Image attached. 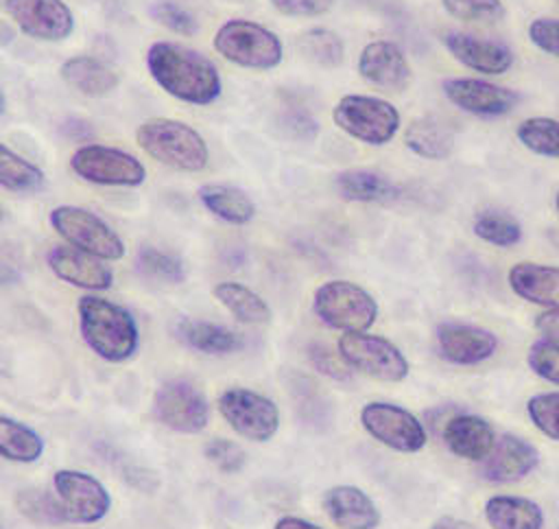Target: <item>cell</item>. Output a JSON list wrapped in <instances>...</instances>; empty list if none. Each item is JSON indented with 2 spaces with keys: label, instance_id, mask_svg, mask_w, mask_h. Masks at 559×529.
Segmentation results:
<instances>
[{
  "label": "cell",
  "instance_id": "cell-1",
  "mask_svg": "<svg viewBox=\"0 0 559 529\" xmlns=\"http://www.w3.org/2000/svg\"><path fill=\"white\" fill-rule=\"evenodd\" d=\"M146 70L166 94L188 105H210L223 92L218 68L201 52L175 42L151 44Z\"/></svg>",
  "mask_w": 559,
  "mask_h": 529
},
{
  "label": "cell",
  "instance_id": "cell-2",
  "mask_svg": "<svg viewBox=\"0 0 559 529\" xmlns=\"http://www.w3.org/2000/svg\"><path fill=\"white\" fill-rule=\"evenodd\" d=\"M79 330L85 345L107 363L129 361L140 343V332L133 315L100 295H83L76 304Z\"/></svg>",
  "mask_w": 559,
  "mask_h": 529
},
{
  "label": "cell",
  "instance_id": "cell-3",
  "mask_svg": "<svg viewBox=\"0 0 559 529\" xmlns=\"http://www.w3.org/2000/svg\"><path fill=\"white\" fill-rule=\"evenodd\" d=\"M135 142L148 157L175 171L199 173L210 162V149L203 136L181 120H144L135 129Z\"/></svg>",
  "mask_w": 559,
  "mask_h": 529
},
{
  "label": "cell",
  "instance_id": "cell-4",
  "mask_svg": "<svg viewBox=\"0 0 559 529\" xmlns=\"http://www.w3.org/2000/svg\"><path fill=\"white\" fill-rule=\"evenodd\" d=\"M216 52L249 70H271L282 63V39L266 26L251 20H227L212 39Z\"/></svg>",
  "mask_w": 559,
  "mask_h": 529
},
{
  "label": "cell",
  "instance_id": "cell-5",
  "mask_svg": "<svg viewBox=\"0 0 559 529\" xmlns=\"http://www.w3.org/2000/svg\"><path fill=\"white\" fill-rule=\"evenodd\" d=\"M334 125L365 144H386L400 131L402 118L393 103L369 94H345L332 107Z\"/></svg>",
  "mask_w": 559,
  "mask_h": 529
},
{
  "label": "cell",
  "instance_id": "cell-6",
  "mask_svg": "<svg viewBox=\"0 0 559 529\" xmlns=\"http://www.w3.org/2000/svg\"><path fill=\"white\" fill-rule=\"evenodd\" d=\"M312 308L323 324L343 332H367L378 317L373 295L349 280L323 282L314 291Z\"/></svg>",
  "mask_w": 559,
  "mask_h": 529
},
{
  "label": "cell",
  "instance_id": "cell-7",
  "mask_svg": "<svg viewBox=\"0 0 559 529\" xmlns=\"http://www.w3.org/2000/svg\"><path fill=\"white\" fill-rule=\"evenodd\" d=\"M50 227L66 245L92 254L100 260H120L127 251L120 234L98 214L79 205H57L48 214Z\"/></svg>",
  "mask_w": 559,
  "mask_h": 529
},
{
  "label": "cell",
  "instance_id": "cell-8",
  "mask_svg": "<svg viewBox=\"0 0 559 529\" xmlns=\"http://www.w3.org/2000/svg\"><path fill=\"white\" fill-rule=\"evenodd\" d=\"M338 356L352 369L386 383L408 376V361L402 350L384 337L369 332H343L338 339Z\"/></svg>",
  "mask_w": 559,
  "mask_h": 529
},
{
  "label": "cell",
  "instance_id": "cell-9",
  "mask_svg": "<svg viewBox=\"0 0 559 529\" xmlns=\"http://www.w3.org/2000/svg\"><path fill=\"white\" fill-rule=\"evenodd\" d=\"M70 168L76 177L96 186L133 188L146 179V168L135 155L107 144L79 146L70 157Z\"/></svg>",
  "mask_w": 559,
  "mask_h": 529
},
{
  "label": "cell",
  "instance_id": "cell-10",
  "mask_svg": "<svg viewBox=\"0 0 559 529\" xmlns=\"http://www.w3.org/2000/svg\"><path fill=\"white\" fill-rule=\"evenodd\" d=\"M153 415L175 433L194 435L210 422V402L194 383L170 378L162 383L153 396Z\"/></svg>",
  "mask_w": 559,
  "mask_h": 529
},
{
  "label": "cell",
  "instance_id": "cell-11",
  "mask_svg": "<svg viewBox=\"0 0 559 529\" xmlns=\"http://www.w3.org/2000/svg\"><path fill=\"white\" fill-rule=\"evenodd\" d=\"M223 420L249 442H269L280 428L277 404L247 387H229L218 396Z\"/></svg>",
  "mask_w": 559,
  "mask_h": 529
},
{
  "label": "cell",
  "instance_id": "cell-12",
  "mask_svg": "<svg viewBox=\"0 0 559 529\" xmlns=\"http://www.w3.org/2000/svg\"><path fill=\"white\" fill-rule=\"evenodd\" d=\"M52 490L70 522L94 525L111 509V496L94 474L70 468L57 470L52 474Z\"/></svg>",
  "mask_w": 559,
  "mask_h": 529
},
{
  "label": "cell",
  "instance_id": "cell-13",
  "mask_svg": "<svg viewBox=\"0 0 559 529\" xmlns=\"http://www.w3.org/2000/svg\"><path fill=\"white\" fill-rule=\"evenodd\" d=\"M360 424L376 442L397 452H417L426 446L424 424L404 407L367 402L360 409Z\"/></svg>",
  "mask_w": 559,
  "mask_h": 529
},
{
  "label": "cell",
  "instance_id": "cell-14",
  "mask_svg": "<svg viewBox=\"0 0 559 529\" xmlns=\"http://www.w3.org/2000/svg\"><path fill=\"white\" fill-rule=\"evenodd\" d=\"M15 26L35 39L61 42L74 31V15L63 0H4Z\"/></svg>",
  "mask_w": 559,
  "mask_h": 529
},
{
  "label": "cell",
  "instance_id": "cell-15",
  "mask_svg": "<svg viewBox=\"0 0 559 529\" xmlns=\"http://www.w3.org/2000/svg\"><path fill=\"white\" fill-rule=\"evenodd\" d=\"M441 90L454 107L483 118L504 116L520 101L513 90L474 77H450L443 81Z\"/></svg>",
  "mask_w": 559,
  "mask_h": 529
},
{
  "label": "cell",
  "instance_id": "cell-16",
  "mask_svg": "<svg viewBox=\"0 0 559 529\" xmlns=\"http://www.w3.org/2000/svg\"><path fill=\"white\" fill-rule=\"evenodd\" d=\"M360 77L386 92H400L411 79V66L404 50L389 39L369 42L358 57Z\"/></svg>",
  "mask_w": 559,
  "mask_h": 529
},
{
  "label": "cell",
  "instance_id": "cell-17",
  "mask_svg": "<svg viewBox=\"0 0 559 529\" xmlns=\"http://www.w3.org/2000/svg\"><path fill=\"white\" fill-rule=\"evenodd\" d=\"M46 262L59 280L83 291H107L114 284V273L105 260L70 245L52 247Z\"/></svg>",
  "mask_w": 559,
  "mask_h": 529
},
{
  "label": "cell",
  "instance_id": "cell-18",
  "mask_svg": "<svg viewBox=\"0 0 559 529\" xmlns=\"http://www.w3.org/2000/svg\"><path fill=\"white\" fill-rule=\"evenodd\" d=\"M443 44L459 63L480 74H502L515 61V55L507 44L461 31L445 33Z\"/></svg>",
  "mask_w": 559,
  "mask_h": 529
},
{
  "label": "cell",
  "instance_id": "cell-19",
  "mask_svg": "<svg viewBox=\"0 0 559 529\" xmlns=\"http://www.w3.org/2000/svg\"><path fill=\"white\" fill-rule=\"evenodd\" d=\"M437 343L445 361L454 365H476L498 350V337L480 326L445 321L437 328Z\"/></svg>",
  "mask_w": 559,
  "mask_h": 529
},
{
  "label": "cell",
  "instance_id": "cell-20",
  "mask_svg": "<svg viewBox=\"0 0 559 529\" xmlns=\"http://www.w3.org/2000/svg\"><path fill=\"white\" fill-rule=\"evenodd\" d=\"M539 461V452L524 437L507 433L496 439L491 452L483 459L480 474L493 483H511L520 481Z\"/></svg>",
  "mask_w": 559,
  "mask_h": 529
},
{
  "label": "cell",
  "instance_id": "cell-21",
  "mask_svg": "<svg viewBox=\"0 0 559 529\" xmlns=\"http://www.w3.org/2000/svg\"><path fill=\"white\" fill-rule=\"evenodd\" d=\"M321 503L338 529H376L380 525L378 505L356 485H334L325 490Z\"/></svg>",
  "mask_w": 559,
  "mask_h": 529
},
{
  "label": "cell",
  "instance_id": "cell-22",
  "mask_svg": "<svg viewBox=\"0 0 559 529\" xmlns=\"http://www.w3.org/2000/svg\"><path fill=\"white\" fill-rule=\"evenodd\" d=\"M443 442L454 455L469 461H483L496 444V433L485 418L459 413L445 422Z\"/></svg>",
  "mask_w": 559,
  "mask_h": 529
},
{
  "label": "cell",
  "instance_id": "cell-23",
  "mask_svg": "<svg viewBox=\"0 0 559 529\" xmlns=\"http://www.w3.org/2000/svg\"><path fill=\"white\" fill-rule=\"evenodd\" d=\"M507 278L518 297L544 308H559V267L518 262L509 269Z\"/></svg>",
  "mask_w": 559,
  "mask_h": 529
},
{
  "label": "cell",
  "instance_id": "cell-24",
  "mask_svg": "<svg viewBox=\"0 0 559 529\" xmlns=\"http://www.w3.org/2000/svg\"><path fill=\"white\" fill-rule=\"evenodd\" d=\"M177 339L203 354H231L242 348V337L227 326L205 319H181L175 326Z\"/></svg>",
  "mask_w": 559,
  "mask_h": 529
},
{
  "label": "cell",
  "instance_id": "cell-25",
  "mask_svg": "<svg viewBox=\"0 0 559 529\" xmlns=\"http://www.w3.org/2000/svg\"><path fill=\"white\" fill-rule=\"evenodd\" d=\"M61 79L85 96H105L118 85V74L92 55H76L63 61Z\"/></svg>",
  "mask_w": 559,
  "mask_h": 529
},
{
  "label": "cell",
  "instance_id": "cell-26",
  "mask_svg": "<svg viewBox=\"0 0 559 529\" xmlns=\"http://www.w3.org/2000/svg\"><path fill=\"white\" fill-rule=\"evenodd\" d=\"M485 518L491 529H542L544 512L524 496L496 494L485 503Z\"/></svg>",
  "mask_w": 559,
  "mask_h": 529
},
{
  "label": "cell",
  "instance_id": "cell-27",
  "mask_svg": "<svg viewBox=\"0 0 559 529\" xmlns=\"http://www.w3.org/2000/svg\"><path fill=\"white\" fill-rule=\"evenodd\" d=\"M199 201L210 214L229 225H245L255 216L251 197L236 186L205 184L199 188Z\"/></svg>",
  "mask_w": 559,
  "mask_h": 529
},
{
  "label": "cell",
  "instance_id": "cell-28",
  "mask_svg": "<svg viewBox=\"0 0 559 529\" xmlns=\"http://www.w3.org/2000/svg\"><path fill=\"white\" fill-rule=\"evenodd\" d=\"M404 144L424 160H445L454 151V133L437 118H415L404 133Z\"/></svg>",
  "mask_w": 559,
  "mask_h": 529
},
{
  "label": "cell",
  "instance_id": "cell-29",
  "mask_svg": "<svg viewBox=\"0 0 559 529\" xmlns=\"http://www.w3.org/2000/svg\"><path fill=\"white\" fill-rule=\"evenodd\" d=\"M336 190L347 201L386 203L397 197V188L380 173L365 168H349L336 175Z\"/></svg>",
  "mask_w": 559,
  "mask_h": 529
},
{
  "label": "cell",
  "instance_id": "cell-30",
  "mask_svg": "<svg viewBox=\"0 0 559 529\" xmlns=\"http://www.w3.org/2000/svg\"><path fill=\"white\" fill-rule=\"evenodd\" d=\"M44 455L41 435L24 422L0 415V457L13 463H35Z\"/></svg>",
  "mask_w": 559,
  "mask_h": 529
},
{
  "label": "cell",
  "instance_id": "cell-31",
  "mask_svg": "<svg viewBox=\"0 0 559 529\" xmlns=\"http://www.w3.org/2000/svg\"><path fill=\"white\" fill-rule=\"evenodd\" d=\"M214 297L240 321V324H266L271 321V308L253 289L240 282H218L212 289Z\"/></svg>",
  "mask_w": 559,
  "mask_h": 529
},
{
  "label": "cell",
  "instance_id": "cell-32",
  "mask_svg": "<svg viewBox=\"0 0 559 529\" xmlns=\"http://www.w3.org/2000/svg\"><path fill=\"white\" fill-rule=\"evenodd\" d=\"M0 186L11 192H31L44 186V173L33 162L0 142Z\"/></svg>",
  "mask_w": 559,
  "mask_h": 529
},
{
  "label": "cell",
  "instance_id": "cell-33",
  "mask_svg": "<svg viewBox=\"0 0 559 529\" xmlns=\"http://www.w3.org/2000/svg\"><path fill=\"white\" fill-rule=\"evenodd\" d=\"M518 140L535 155L559 160V120L548 116H533L518 125Z\"/></svg>",
  "mask_w": 559,
  "mask_h": 529
},
{
  "label": "cell",
  "instance_id": "cell-34",
  "mask_svg": "<svg viewBox=\"0 0 559 529\" xmlns=\"http://www.w3.org/2000/svg\"><path fill=\"white\" fill-rule=\"evenodd\" d=\"M17 512L37 525H61L66 522L63 507L59 498L44 487H24L15 494Z\"/></svg>",
  "mask_w": 559,
  "mask_h": 529
},
{
  "label": "cell",
  "instance_id": "cell-35",
  "mask_svg": "<svg viewBox=\"0 0 559 529\" xmlns=\"http://www.w3.org/2000/svg\"><path fill=\"white\" fill-rule=\"evenodd\" d=\"M135 267L140 269V273L159 282L177 284L186 278V267L181 258L157 247H142L135 256Z\"/></svg>",
  "mask_w": 559,
  "mask_h": 529
},
{
  "label": "cell",
  "instance_id": "cell-36",
  "mask_svg": "<svg viewBox=\"0 0 559 529\" xmlns=\"http://www.w3.org/2000/svg\"><path fill=\"white\" fill-rule=\"evenodd\" d=\"M474 234L496 247H511L522 240L520 223L502 212H480L474 221Z\"/></svg>",
  "mask_w": 559,
  "mask_h": 529
},
{
  "label": "cell",
  "instance_id": "cell-37",
  "mask_svg": "<svg viewBox=\"0 0 559 529\" xmlns=\"http://www.w3.org/2000/svg\"><path fill=\"white\" fill-rule=\"evenodd\" d=\"M301 48L308 59H312L314 63L325 66V68L338 66L345 57L343 39L330 28H310L301 37Z\"/></svg>",
  "mask_w": 559,
  "mask_h": 529
},
{
  "label": "cell",
  "instance_id": "cell-38",
  "mask_svg": "<svg viewBox=\"0 0 559 529\" xmlns=\"http://www.w3.org/2000/svg\"><path fill=\"white\" fill-rule=\"evenodd\" d=\"M526 411H528L533 426L542 435H546L550 439H559V393L557 391L537 393V396L528 398Z\"/></svg>",
  "mask_w": 559,
  "mask_h": 529
},
{
  "label": "cell",
  "instance_id": "cell-39",
  "mask_svg": "<svg viewBox=\"0 0 559 529\" xmlns=\"http://www.w3.org/2000/svg\"><path fill=\"white\" fill-rule=\"evenodd\" d=\"M441 4L452 17L463 22H493L504 13L500 0H441Z\"/></svg>",
  "mask_w": 559,
  "mask_h": 529
},
{
  "label": "cell",
  "instance_id": "cell-40",
  "mask_svg": "<svg viewBox=\"0 0 559 529\" xmlns=\"http://www.w3.org/2000/svg\"><path fill=\"white\" fill-rule=\"evenodd\" d=\"M528 367L542 380L559 385V343L539 339L528 348Z\"/></svg>",
  "mask_w": 559,
  "mask_h": 529
},
{
  "label": "cell",
  "instance_id": "cell-41",
  "mask_svg": "<svg viewBox=\"0 0 559 529\" xmlns=\"http://www.w3.org/2000/svg\"><path fill=\"white\" fill-rule=\"evenodd\" d=\"M203 455L205 459L216 466L221 472H238L242 470L245 461H247V452L242 446H238L236 442L231 439H225V437H216V439H210L203 448Z\"/></svg>",
  "mask_w": 559,
  "mask_h": 529
},
{
  "label": "cell",
  "instance_id": "cell-42",
  "mask_svg": "<svg viewBox=\"0 0 559 529\" xmlns=\"http://www.w3.org/2000/svg\"><path fill=\"white\" fill-rule=\"evenodd\" d=\"M151 13H153V17H155L162 26H166V28H170V31H175V33H181V35H192V33H197V28H199L194 15H192L188 9L179 7L177 2H168V0L155 2L153 9H151Z\"/></svg>",
  "mask_w": 559,
  "mask_h": 529
},
{
  "label": "cell",
  "instance_id": "cell-43",
  "mask_svg": "<svg viewBox=\"0 0 559 529\" xmlns=\"http://www.w3.org/2000/svg\"><path fill=\"white\" fill-rule=\"evenodd\" d=\"M528 39L542 52L559 57V17H535L528 24Z\"/></svg>",
  "mask_w": 559,
  "mask_h": 529
},
{
  "label": "cell",
  "instance_id": "cell-44",
  "mask_svg": "<svg viewBox=\"0 0 559 529\" xmlns=\"http://www.w3.org/2000/svg\"><path fill=\"white\" fill-rule=\"evenodd\" d=\"M271 4L290 17H317L328 13L334 0H271Z\"/></svg>",
  "mask_w": 559,
  "mask_h": 529
},
{
  "label": "cell",
  "instance_id": "cell-45",
  "mask_svg": "<svg viewBox=\"0 0 559 529\" xmlns=\"http://www.w3.org/2000/svg\"><path fill=\"white\" fill-rule=\"evenodd\" d=\"M284 127L288 133H293L295 138H301V140H310L317 136V120L310 116V114H304L299 109H293L288 114H284Z\"/></svg>",
  "mask_w": 559,
  "mask_h": 529
},
{
  "label": "cell",
  "instance_id": "cell-46",
  "mask_svg": "<svg viewBox=\"0 0 559 529\" xmlns=\"http://www.w3.org/2000/svg\"><path fill=\"white\" fill-rule=\"evenodd\" d=\"M310 358L314 363V367L332 378H345V369L338 365V361L330 354L328 348L323 345H312L310 348Z\"/></svg>",
  "mask_w": 559,
  "mask_h": 529
},
{
  "label": "cell",
  "instance_id": "cell-47",
  "mask_svg": "<svg viewBox=\"0 0 559 529\" xmlns=\"http://www.w3.org/2000/svg\"><path fill=\"white\" fill-rule=\"evenodd\" d=\"M537 332L552 343H559V308H546L535 317Z\"/></svg>",
  "mask_w": 559,
  "mask_h": 529
},
{
  "label": "cell",
  "instance_id": "cell-48",
  "mask_svg": "<svg viewBox=\"0 0 559 529\" xmlns=\"http://www.w3.org/2000/svg\"><path fill=\"white\" fill-rule=\"evenodd\" d=\"M17 280H20L17 267L11 260H7L4 256H0V286H11Z\"/></svg>",
  "mask_w": 559,
  "mask_h": 529
},
{
  "label": "cell",
  "instance_id": "cell-49",
  "mask_svg": "<svg viewBox=\"0 0 559 529\" xmlns=\"http://www.w3.org/2000/svg\"><path fill=\"white\" fill-rule=\"evenodd\" d=\"M273 529H323L310 520H304V518H297V516H282Z\"/></svg>",
  "mask_w": 559,
  "mask_h": 529
},
{
  "label": "cell",
  "instance_id": "cell-50",
  "mask_svg": "<svg viewBox=\"0 0 559 529\" xmlns=\"http://www.w3.org/2000/svg\"><path fill=\"white\" fill-rule=\"evenodd\" d=\"M430 529H476L472 522L467 520H459V518H452V516H443L439 518Z\"/></svg>",
  "mask_w": 559,
  "mask_h": 529
},
{
  "label": "cell",
  "instance_id": "cell-51",
  "mask_svg": "<svg viewBox=\"0 0 559 529\" xmlns=\"http://www.w3.org/2000/svg\"><path fill=\"white\" fill-rule=\"evenodd\" d=\"M4 107H7V101H4V94L0 92V116L4 114Z\"/></svg>",
  "mask_w": 559,
  "mask_h": 529
},
{
  "label": "cell",
  "instance_id": "cell-52",
  "mask_svg": "<svg viewBox=\"0 0 559 529\" xmlns=\"http://www.w3.org/2000/svg\"><path fill=\"white\" fill-rule=\"evenodd\" d=\"M555 205H557V212H559V192H557V197H555Z\"/></svg>",
  "mask_w": 559,
  "mask_h": 529
}]
</instances>
